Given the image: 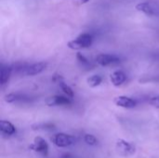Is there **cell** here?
Listing matches in <instances>:
<instances>
[{
  "label": "cell",
  "instance_id": "1",
  "mask_svg": "<svg viewBox=\"0 0 159 158\" xmlns=\"http://www.w3.org/2000/svg\"><path fill=\"white\" fill-rule=\"evenodd\" d=\"M93 43V36L89 33H84L79 34L75 39L68 42L67 47L74 50H79L83 48L89 47Z\"/></svg>",
  "mask_w": 159,
  "mask_h": 158
},
{
  "label": "cell",
  "instance_id": "2",
  "mask_svg": "<svg viewBox=\"0 0 159 158\" xmlns=\"http://www.w3.org/2000/svg\"><path fill=\"white\" fill-rule=\"evenodd\" d=\"M51 142L57 147L64 148V147H68V146H71V145L75 144V142H76V139H75V137H74L72 135H69V134L57 133V134H54L51 137Z\"/></svg>",
  "mask_w": 159,
  "mask_h": 158
},
{
  "label": "cell",
  "instance_id": "3",
  "mask_svg": "<svg viewBox=\"0 0 159 158\" xmlns=\"http://www.w3.org/2000/svg\"><path fill=\"white\" fill-rule=\"evenodd\" d=\"M136 9L148 16H159L158 2H155V1L142 2L136 6Z\"/></svg>",
  "mask_w": 159,
  "mask_h": 158
},
{
  "label": "cell",
  "instance_id": "4",
  "mask_svg": "<svg viewBox=\"0 0 159 158\" xmlns=\"http://www.w3.org/2000/svg\"><path fill=\"white\" fill-rule=\"evenodd\" d=\"M47 67L45 62H35L30 65H24L18 68V71L23 75H35L42 73Z\"/></svg>",
  "mask_w": 159,
  "mask_h": 158
},
{
  "label": "cell",
  "instance_id": "5",
  "mask_svg": "<svg viewBox=\"0 0 159 158\" xmlns=\"http://www.w3.org/2000/svg\"><path fill=\"white\" fill-rule=\"evenodd\" d=\"M116 149L118 151V153L123 156H130L132 155L135 154L136 152V148L135 146L128 142V141H125L123 139H118L117 142H116Z\"/></svg>",
  "mask_w": 159,
  "mask_h": 158
},
{
  "label": "cell",
  "instance_id": "6",
  "mask_svg": "<svg viewBox=\"0 0 159 158\" xmlns=\"http://www.w3.org/2000/svg\"><path fill=\"white\" fill-rule=\"evenodd\" d=\"M29 148L32 151L36 152L42 156H47L48 153V145L47 142L41 137H35L33 143L29 146Z\"/></svg>",
  "mask_w": 159,
  "mask_h": 158
},
{
  "label": "cell",
  "instance_id": "7",
  "mask_svg": "<svg viewBox=\"0 0 159 158\" xmlns=\"http://www.w3.org/2000/svg\"><path fill=\"white\" fill-rule=\"evenodd\" d=\"M120 61V59L112 54H100L96 57V62L101 66H108Z\"/></svg>",
  "mask_w": 159,
  "mask_h": 158
},
{
  "label": "cell",
  "instance_id": "8",
  "mask_svg": "<svg viewBox=\"0 0 159 158\" xmlns=\"http://www.w3.org/2000/svg\"><path fill=\"white\" fill-rule=\"evenodd\" d=\"M46 103L48 106H59V105H68L72 103V99L69 97H64V96H60V95H55L52 97H49Z\"/></svg>",
  "mask_w": 159,
  "mask_h": 158
},
{
  "label": "cell",
  "instance_id": "9",
  "mask_svg": "<svg viewBox=\"0 0 159 158\" xmlns=\"http://www.w3.org/2000/svg\"><path fill=\"white\" fill-rule=\"evenodd\" d=\"M114 102L116 105L122 107V108H126V109H132L136 106V102L127 96H118L116 97L114 100Z\"/></svg>",
  "mask_w": 159,
  "mask_h": 158
},
{
  "label": "cell",
  "instance_id": "10",
  "mask_svg": "<svg viewBox=\"0 0 159 158\" xmlns=\"http://www.w3.org/2000/svg\"><path fill=\"white\" fill-rule=\"evenodd\" d=\"M110 80H111L112 84L115 87H119V86H121L127 80V75H126V74L123 71H120V70L115 71L111 74Z\"/></svg>",
  "mask_w": 159,
  "mask_h": 158
},
{
  "label": "cell",
  "instance_id": "11",
  "mask_svg": "<svg viewBox=\"0 0 159 158\" xmlns=\"http://www.w3.org/2000/svg\"><path fill=\"white\" fill-rule=\"evenodd\" d=\"M0 130L3 134L11 136L16 133V129L15 127L8 121L6 120H1L0 121Z\"/></svg>",
  "mask_w": 159,
  "mask_h": 158
},
{
  "label": "cell",
  "instance_id": "12",
  "mask_svg": "<svg viewBox=\"0 0 159 158\" xmlns=\"http://www.w3.org/2000/svg\"><path fill=\"white\" fill-rule=\"evenodd\" d=\"M11 72H12L11 67L2 64L1 69H0V83H1V85H5L6 83H7V81L10 77V74H11Z\"/></svg>",
  "mask_w": 159,
  "mask_h": 158
},
{
  "label": "cell",
  "instance_id": "13",
  "mask_svg": "<svg viewBox=\"0 0 159 158\" xmlns=\"http://www.w3.org/2000/svg\"><path fill=\"white\" fill-rule=\"evenodd\" d=\"M25 100H27V97L25 95L19 94V93H9L5 96V101L8 103H14L18 102H22Z\"/></svg>",
  "mask_w": 159,
  "mask_h": 158
},
{
  "label": "cell",
  "instance_id": "14",
  "mask_svg": "<svg viewBox=\"0 0 159 158\" xmlns=\"http://www.w3.org/2000/svg\"><path fill=\"white\" fill-rule=\"evenodd\" d=\"M33 130H38V131H51L55 129V126L51 123H39L32 126Z\"/></svg>",
  "mask_w": 159,
  "mask_h": 158
},
{
  "label": "cell",
  "instance_id": "15",
  "mask_svg": "<svg viewBox=\"0 0 159 158\" xmlns=\"http://www.w3.org/2000/svg\"><path fill=\"white\" fill-rule=\"evenodd\" d=\"M87 82H88L89 87L96 88V87L100 86L101 83L102 82V77L99 74H93L87 79Z\"/></svg>",
  "mask_w": 159,
  "mask_h": 158
},
{
  "label": "cell",
  "instance_id": "16",
  "mask_svg": "<svg viewBox=\"0 0 159 158\" xmlns=\"http://www.w3.org/2000/svg\"><path fill=\"white\" fill-rule=\"evenodd\" d=\"M60 87H61V90L66 94L67 97L73 99V97H74V91H73V89L67 84H65L63 81H60Z\"/></svg>",
  "mask_w": 159,
  "mask_h": 158
},
{
  "label": "cell",
  "instance_id": "17",
  "mask_svg": "<svg viewBox=\"0 0 159 158\" xmlns=\"http://www.w3.org/2000/svg\"><path fill=\"white\" fill-rule=\"evenodd\" d=\"M84 142L90 146H94L98 143V140L96 139V137L91 134H86L84 136Z\"/></svg>",
  "mask_w": 159,
  "mask_h": 158
},
{
  "label": "cell",
  "instance_id": "18",
  "mask_svg": "<svg viewBox=\"0 0 159 158\" xmlns=\"http://www.w3.org/2000/svg\"><path fill=\"white\" fill-rule=\"evenodd\" d=\"M76 59H77L82 64H89V60H88L82 53H80V52L76 53Z\"/></svg>",
  "mask_w": 159,
  "mask_h": 158
},
{
  "label": "cell",
  "instance_id": "19",
  "mask_svg": "<svg viewBox=\"0 0 159 158\" xmlns=\"http://www.w3.org/2000/svg\"><path fill=\"white\" fill-rule=\"evenodd\" d=\"M149 103H150L152 106H154V107L158 108L159 109V94L157 96L153 97V98L149 101Z\"/></svg>",
  "mask_w": 159,
  "mask_h": 158
},
{
  "label": "cell",
  "instance_id": "20",
  "mask_svg": "<svg viewBox=\"0 0 159 158\" xmlns=\"http://www.w3.org/2000/svg\"><path fill=\"white\" fill-rule=\"evenodd\" d=\"M78 1H79V3H80V4H84V3L88 2L89 0H78Z\"/></svg>",
  "mask_w": 159,
  "mask_h": 158
}]
</instances>
